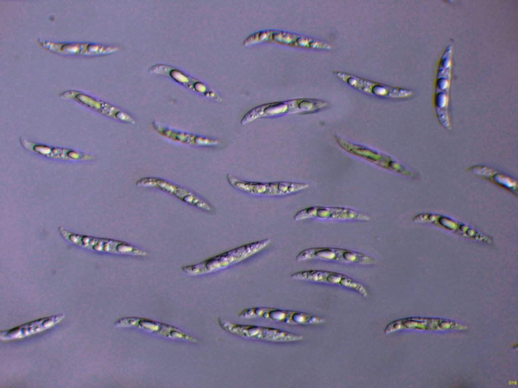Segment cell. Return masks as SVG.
<instances>
[{"label": "cell", "mask_w": 518, "mask_h": 388, "mask_svg": "<svg viewBox=\"0 0 518 388\" xmlns=\"http://www.w3.org/2000/svg\"><path fill=\"white\" fill-rule=\"evenodd\" d=\"M271 241L266 238L245 244L227 251L198 264L184 266L182 271L189 275H197L219 271L239 263L265 248Z\"/></svg>", "instance_id": "6da1fadb"}, {"label": "cell", "mask_w": 518, "mask_h": 388, "mask_svg": "<svg viewBox=\"0 0 518 388\" xmlns=\"http://www.w3.org/2000/svg\"><path fill=\"white\" fill-rule=\"evenodd\" d=\"M328 103L315 99H298L288 101L268 103L257 106L248 111L242 118L243 125L258 118L277 116L286 114L312 113L324 109Z\"/></svg>", "instance_id": "7a4b0ae2"}, {"label": "cell", "mask_w": 518, "mask_h": 388, "mask_svg": "<svg viewBox=\"0 0 518 388\" xmlns=\"http://www.w3.org/2000/svg\"><path fill=\"white\" fill-rule=\"evenodd\" d=\"M221 328L227 332L240 337L274 343H288L303 340L301 335L271 327L235 323L218 318Z\"/></svg>", "instance_id": "3957f363"}, {"label": "cell", "mask_w": 518, "mask_h": 388, "mask_svg": "<svg viewBox=\"0 0 518 388\" xmlns=\"http://www.w3.org/2000/svg\"><path fill=\"white\" fill-rule=\"evenodd\" d=\"M229 184L243 192L258 196H280L293 193L307 188L309 184L290 181L255 182L237 178L230 174L227 176Z\"/></svg>", "instance_id": "277c9868"}, {"label": "cell", "mask_w": 518, "mask_h": 388, "mask_svg": "<svg viewBox=\"0 0 518 388\" xmlns=\"http://www.w3.org/2000/svg\"><path fill=\"white\" fill-rule=\"evenodd\" d=\"M335 141L343 151L363 159L379 167L397 174L412 177L413 174L391 157L365 146L352 142L341 137L335 136Z\"/></svg>", "instance_id": "5b68a950"}, {"label": "cell", "mask_w": 518, "mask_h": 388, "mask_svg": "<svg viewBox=\"0 0 518 388\" xmlns=\"http://www.w3.org/2000/svg\"><path fill=\"white\" fill-rule=\"evenodd\" d=\"M241 318H261L288 324H311L324 322V319L305 312L270 307H251L238 313Z\"/></svg>", "instance_id": "8992f818"}, {"label": "cell", "mask_w": 518, "mask_h": 388, "mask_svg": "<svg viewBox=\"0 0 518 388\" xmlns=\"http://www.w3.org/2000/svg\"><path fill=\"white\" fill-rule=\"evenodd\" d=\"M333 74L339 80L362 92L388 99H403L409 96L411 91L369 80L347 72L334 70Z\"/></svg>", "instance_id": "52a82bcc"}, {"label": "cell", "mask_w": 518, "mask_h": 388, "mask_svg": "<svg viewBox=\"0 0 518 388\" xmlns=\"http://www.w3.org/2000/svg\"><path fill=\"white\" fill-rule=\"evenodd\" d=\"M311 259H319L364 265L372 264L376 262L374 258L363 253L346 249L332 247L308 248L300 252L296 257L297 261Z\"/></svg>", "instance_id": "ba28073f"}, {"label": "cell", "mask_w": 518, "mask_h": 388, "mask_svg": "<svg viewBox=\"0 0 518 388\" xmlns=\"http://www.w3.org/2000/svg\"><path fill=\"white\" fill-rule=\"evenodd\" d=\"M140 186L151 187L170 195L182 202L203 211L210 212L211 206L206 201L187 188L164 179L153 177L142 178L136 182Z\"/></svg>", "instance_id": "9c48e42d"}, {"label": "cell", "mask_w": 518, "mask_h": 388, "mask_svg": "<svg viewBox=\"0 0 518 388\" xmlns=\"http://www.w3.org/2000/svg\"><path fill=\"white\" fill-rule=\"evenodd\" d=\"M115 325L121 327H134L171 338L184 340L196 342L194 336L177 327L152 319L138 317H125L118 319Z\"/></svg>", "instance_id": "30bf717a"}, {"label": "cell", "mask_w": 518, "mask_h": 388, "mask_svg": "<svg viewBox=\"0 0 518 388\" xmlns=\"http://www.w3.org/2000/svg\"><path fill=\"white\" fill-rule=\"evenodd\" d=\"M291 277L294 279L339 285L352 289L364 297L368 296L365 286L355 279L341 273L323 270H307L294 273Z\"/></svg>", "instance_id": "8fae6325"}, {"label": "cell", "mask_w": 518, "mask_h": 388, "mask_svg": "<svg viewBox=\"0 0 518 388\" xmlns=\"http://www.w3.org/2000/svg\"><path fill=\"white\" fill-rule=\"evenodd\" d=\"M295 221L309 218L335 220H361L369 219L367 215L348 208L331 206H311L298 211L294 216Z\"/></svg>", "instance_id": "7c38bea8"}, {"label": "cell", "mask_w": 518, "mask_h": 388, "mask_svg": "<svg viewBox=\"0 0 518 388\" xmlns=\"http://www.w3.org/2000/svg\"><path fill=\"white\" fill-rule=\"evenodd\" d=\"M249 37H251V39L247 38L245 40L247 44L252 41L267 40L309 49L329 50L332 47L329 44L321 40L283 32L266 31L257 33Z\"/></svg>", "instance_id": "4fadbf2b"}, {"label": "cell", "mask_w": 518, "mask_h": 388, "mask_svg": "<svg viewBox=\"0 0 518 388\" xmlns=\"http://www.w3.org/2000/svg\"><path fill=\"white\" fill-rule=\"evenodd\" d=\"M63 314L39 319L1 332V338L9 340L21 338L48 328L62 320Z\"/></svg>", "instance_id": "5bb4252c"}, {"label": "cell", "mask_w": 518, "mask_h": 388, "mask_svg": "<svg viewBox=\"0 0 518 388\" xmlns=\"http://www.w3.org/2000/svg\"><path fill=\"white\" fill-rule=\"evenodd\" d=\"M154 129L161 135L176 142L191 146H213L218 143L217 140L195 134L181 132L154 123Z\"/></svg>", "instance_id": "9a60e30c"}, {"label": "cell", "mask_w": 518, "mask_h": 388, "mask_svg": "<svg viewBox=\"0 0 518 388\" xmlns=\"http://www.w3.org/2000/svg\"><path fill=\"white\" fill-rule=\"evenodd\" d=\"M22 145L29 151L41 155L60 159L86 160L92 159L90 155L64 149L53 148L44 145L34 144L24 138H21Z\"/></svg>", "instance_id": "2e32d148"}]
</instances>
